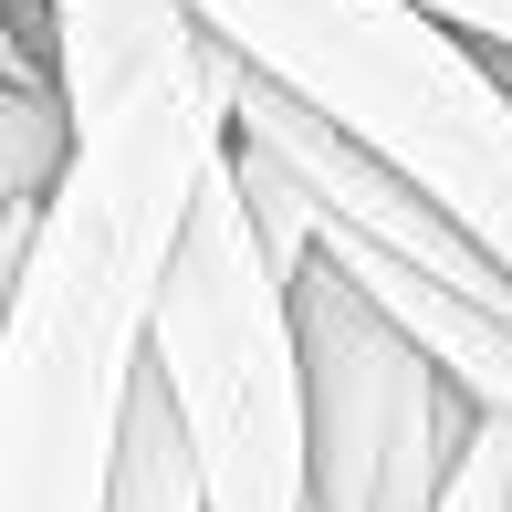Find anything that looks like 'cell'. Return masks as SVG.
Here are the masks:
<instances>
[{
  "mask_svg": "<svg viewBox=\"0 0 512 512\" xmlns=\"http://www.w3.org/2000/svg\"><path fill=\"white\" fill-rule=\"evenodd\" d=\"M147 377L199 471V512H304V345L293 272L272 262L230 147L178 220L147 314Z\"/></svg>",
  "mask_w": 512,
  "mask_h": 512,
  "instance_id": "obj_3",
  "label": "cell"
},
{
  "mask_svg": "<svg viewBox=\"0 0 512 512\" xmlns=\"http://www.w3.org/2000/svg\"><path fill=\"white\" fill-rule=\"evenodd\" d=\"M0 63H11V74H42V53H32V42H21V21H11V0H0Z\"/></svg>",
  "mask_w": 512,
  "mask_h": 512,
  "instance_id": "obj_9",
  "label": "cell"
},
{
  "mask_svg": "<svg viewBox=\"0 0 512 512\" xmlns=\"http://www.w3.org/2000/svg\"><path fill=\"white\" fill-rule=\"evenodd\" d=\"M105 512H199V471H189V439H178L157 377L136 387V418H126V460H115V502Z\"/></svg>",
  "mask_w": 512,
  "mask_h": 512,
  "instance_id": "obj_6",
  "label": "cell"
},
{
  "mask_svg": "<svg viewBox=\"0 0 512 512\" xmlns=\"http://www.w3.org/2000/svg\"><path fill=\"white\" fill-rule=\"evenodd\" d=\"M418 11H439L450 32H471L481 53H502V63H512V0H418Z\"/></svg>",
  "mask_w": 512,
  "mask_h": 512,
  "instance_id": "obj_8",
  "label": "cell"
},
{
  "mask_svg": "<svg viewBox=\"0 0 512 512\" xmlns=\"http://www.w3.org/2000/svg\"><path fill=\"white\" fill-rule=\"evenodd\" d=\"M304 345V512H429L460 471L481 408L335 251L293 272Z\"/></svg>",
  "mask_w": 512,
  "mask_h": 512,
  "instance_id": "obj_4",
  "label": "cell"
},
{
  "mask_svg": "<svg viewBox=\"0 0 512 512\" xmlns=\"http://www.w3.org/2000/svg\"><path fill=\"white\" fill-rule=\"evenodd\" d=\"M492 429H502V418H492ZM502 481H512V429H502Z\"/></svg>",
  "mask_w": 512,
  "mask_h": 512,
  "instance_id": "obj_11",
  "label": "cell"
},
{
  "mask_svg": "<svg viewBox=\"0 0 512 512\" xmlns=\"http://www.w3.org/2000/svg\"><path fill=\"white\" fill-rule=\"evenodd\" d=\"M241 74L418 178L512 272V63L418 0H189Z\"/></svg>",
  "mask_w": 512,
  "mask_h": 512,
  "instance_id": "obj_2",
  "label": "cell"
},
{
  "mask_svg": "<svg viewBox=\"0 0 512 512\" xmlns=\"http://www.w3.org/2000/svg\"><path fill=\"white\" fill-rule=\"evenodd\" d=\"M429 512H512V481H502V429L481 418L471 429V450H460V471L439 481V502Z\"/></svg>",
  "mask_w": 512,
  "mask_h": 512,
  "instance_id": "obj_7",
  "label": "cell"
},
{
  "mask_svg": "<svg viewBox=\"0 0 512 512\" xmlns=\"http://www.w3.org/2000/svg\"><path fill=\"white\" fill-rule=\"evenodd\" d=\"M241 63L189 32L168 63L74 115L53 199L0 314V512H105L147 387V314L209 157L230 147Z\"/></svg>",
  "mask_w": 512,
  "mask_h": 512,
  "instance_id": "obj_1",
  "label": "cell"
},
{
  "mask_svg": "<svg viewBox=\"0 0 512 512\" xmlns=\"http://www.w3.org/2000/svg\"><path fill=\"white\" fill-rule=\"evenodd\" d=\"M63 157H74V115H63L53 74H11V63H0V283H11L21 251H32V220H42V199H53Z\"/></svg>",
  "mask_w": 512,
  "mask_h": 512,
  "instance_id": "obj_5",
  "label": "cell"
},
{
  "mask_svg": "<svg viewBox=\"0 0 512 512\" xmlns=\"http://www.w3.org/2000/svg\"><path fill=\"white\" fill-rule=\"evenodd\" d=\"M11 21H21V42L42 53V0H11Z\"/></svg>",
  "mask_w": 512,
  "mask_h": 512,
  "instance_id": "obj_10",
  "label": "cell"
}]
</instances>
